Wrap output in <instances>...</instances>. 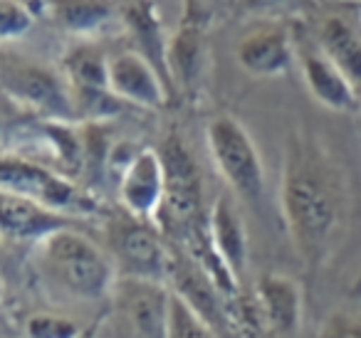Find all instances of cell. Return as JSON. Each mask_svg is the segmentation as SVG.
Segmentation results:
<instances>
[{
    "label": "cell",
    "mask_w": 361,
    "mask_h": 338,
    "mask_svg": "<svg viewBox=\"0 0 361 338\" xmlns=\"http://www.w3.org/2000/svg\"><path fill=\"white\" fill-rule=\"evenodd\" d=\"M85 134V165H82V183L87 188H99L109 161V139L104 124H82Z\"/></svg>",
    "instance_id": "cell-22"
},
{
    "label": "cell",
    "mask_w": 361,
    "mask_h": 338,
    "mask_svg": "<svg viewBox=\"0 0 361 338\" xmlns=\"http://www.w3.org/2000/svg\"><path fill=\"white\" fill-rule=\"evenodd\" d=\"M208 232H211V244L221 259L228 264L233 274L240 279L247 264V234L245 225L238 218L233 200L228 195L218 198L208 215Z\"/></svg>",
    "instance_id": "cell-17"
},
{
    "label": "cell",
    "mask_w": 361,
    "mask_h": 338,
    "mask_svg": "<svg viewBox=\"0 0 361 338\" xmlns=\"http://www.w3.org/2000/svg\"><path fill=\"white\" fill-rule=\"evenodd\" d=\"M121 20H124L129 35L136 42V52L149 62L156 70V75L161 77L166 92H169L171 99H176V89L173 82L169 75V40H164V30H161V18H159V8L154 3H126L119 8Z\"/></svg>",
    "instance_id": "cell-15"
},
{
    "label": "cell",
    "mask_w": 361,
    "mask_h": 338,
    "mask_svg": "<svg viewBox=\"0 0 361 338\" xmlns=\"http://www.w3.org/2000/svg\"><path fill=\"white\" fill-rule=\"evenodd\" d=\"M317 47L339 67L356 89H361V37L344 18L329 15L322 23Z\"/></svg>",
    "instance_id": "cell-19"
},
{
    "label": "cell",
    "mask_w": 361,
    "mask_h": 338,
    "mask_svg": "<svg viewBox=\"0 0 361 338\" xmlns=\"http://www.w3.org/2000/svg\"><path fill=\"white\" fill-rule=\"evenodd\" d=\"M97 333H99V323H90V326H85V331L80 333V338H97Z\"/></svg>",
    "instance_id": "cell-27"
},
{
    "label": "cell",
    "mask_w": 361,
    "mask_h": 338,
    "mask_svg": "<svg viewBox=\"0 0 361 338\" xmlns=\"http://www.w3.org/2000/svg\"><path fill=\"white\" fill-rule=\"evenodd\" d=\"M262 316L275 333H295L302 318V289L285 274H262L255 287Z\"/></svg>",
    "instance_id": "cell-16"
},
{
    "label": "cell",
    "mask_w": 361,
    "mask_h": 338,
    "mask_svg": "<svg viewBox=\"0 0 361 338\" xmlns=\"http://www.w3.org/2000/svg\"><path fill=\"white\" fill-rule=\"evenodd\" d=\"M111 262L119 269V277L146 279V282L164 284L171 277L173 257L164 247L154 227L131 215L119 218L109 225Z\"/></svg>",
    "instance_id": "cell-8"
},
{
    "label": "cell",
    "mask_w": 361,
    "mask_h": 338,
    "mask_svg": "<svg viewBox=\"0 0 361 338\" xmlns=\"http://www.w3.org/2000/svg\"><path fill=\"white\" fill-rule=\"evenodd\" d=\"M0 87L3 94L25 109L32 119L80 124L70 84L50 67L6 57L0 65Z\"/></svg>",
    "instance_id": "cell-4"
},
{
    "label": "cell",
    "mask_w": 361,
    "mask_h": 338,
    "mask_svg": "<svg viewBox=\"0 0 361 338\" xmlns=\"http://www.w3.org/2000/svg\"><path fill=\"white\" fill-rule=\"evenodd\" d=\"M82 331L75 318L57 313H32L25 321V338H80Z\"/></svg>",
    "instance_id": "cell-24"
},
{
    "label": "cell",
    "mask_w": 361,
    "mask_h": 338,
    "mask_svg": "<svg viewBox=\"0 0 361 338\" xmlns=\"http://www.w3.org/2000/svg\"><path fill=\"white\" fill-rule=\"evenodd\" d=\"M35 18L30 15V11L25 8V3H16V0H3L0 3V42L23 40L30 32Z\"/></svg>",
    "instance_id": "cell-25"
},
{
    "label": "cell",
    "mask_w": 361,
    "mask_h": 338,
    "mask_svg": "<svg viewBox=\"0 0 361 338\" xmlns=\"http://www.w3.org/2000/svg\"><path fill=\"white\" fill-rule=\"evenodd\" d=\"M206 141L218 173L233 193L245 203H257L265 193V168L245 126L233 116H216L206 126Z\"/></svg>",
    "instance_id": "cell-6"
},
{
    "label": "cell",
    "mask_w": 361,
    "mask_h": 338,
    "mask_svg": "<svg viewBox=\"0 0 361 338\" xmlns=\"http://www.w3.org/2000/svg\"><path fill=\"white\" fill-rule=\"evenodd\" d=\"M223 311H226L228 328L235 338H275V331L270 328L267 318L262 316L255 296L238 294L235 299H228Z\"/></svg>",
    "instance_id": "cell-21"
},
{
    "label": "cell",
    "mask_w": 361,
    "mask_h": 338,
    "mask_svg": "<svg viewBox=\"0 0 361 338\" xmlns=\"http://www.w3.org/2000/svg\"><path fill=\"white\" fill-rule=\"evenodd\" d=\"M300 65H302V77H305L307 89H310V94L322 106H326L331 111H341V114H349V111L359 109L356 87L341 75L339 67L319 47L302 50Z\"/></svg>",
    "instance_id": "cell-14"
},
{
    "label": "cell",
    "mask_w": 361,
    "mask_h": 338,
    "mask_svg": "<svg viewBox=\"0 0 361 338\" xmlns=\"http://www.w3.org/2000/svg\"><path fill=\"white\" fill-rule=\"evenodd\" d=\"M238 65L252 77H282L295 62L290 32L282 25H260L238 42Z\"/></svg>",
    "instance_id": "cell-13"
},
{
    "label": "cell",
    "mask_w": 361,
    "mask_h": 338,
    "mask_svg": "<svg viewBox=\"0 0 361 338\" xmlns=\"http://www.w3.org/2000/svg\"><path fill=\"white\" fill-rule=\"evenodd\" d=\"M0 190L23 195L65 215H90L97 210V200L90 190L80 188L77 180L11 151H6L0 161Z\"/></svg>",
    "instance_id": "cell-5"
},
{
    "label": "cell",
    "mask_w": 361,
    "mask_h": 338,
    "mask_svg": "<svg viewBox=\"0 0 361 338\" xmlns=\"http://www.w3.org/2000/svg\"><path fill=\"white\" fill-rule=\"evenodd\" d=\"M173 292L166 284L116 277L111 292V333L114 338H169Z\"/></svg>",
    "instance_id": "cell-7"
},
{
    "label": "cell",
    "mask_w": 361,
    "mask_h": 338,
    "mask_svg": "<svg viewBox=\"0 0 361 338\" xmlns=\"http://www.w3.org/2000/svg\"><path fill=\"white\" fill-rule=\"evenodd\" d=\"M169 338H216L213 328L191 303L173 292L169 316Z\"/></svg>",
    "instance_id": "cell-23"
},
{
    "label": "cell",
    "mask_w": 361,
    "mask_h": 338,
    "mask_svg": "<svg viewBox=\"0 0 361 338\" xmlns=\"http://www.w3.org/2000/svg\"><path fill=\"white\" fill-rule=\"evenodd\" d=\"M62 72L72 94H97L109 89V57L92 42H77L62 55Z\"/></svg>",
    "instance_id": "cell-18"
},
{
    "label": "cell",
    "mask_w": 361,
    "mask_h": 338,
    "mask_svg": "<svg viewBox=\"0 0 361 338\" xmlns=\"http://www.w3.org/2000/svg\"><path fill=\"white\" fill-rule=\"evenodd\" d=\"M164 161L154 149H141L126 163L119 178V200L126 215L136 220L156 218L164 203Z\"/></svg>",
    "instance_id": "cell-10"
},
{
    "label": "cell",
    "mask_w": 361,
    "mask_h": 338,
    "mask_svg": "<svg viewBox=\"0 0 361 338\" xmlns=\"http://www.w3.org/2000/svg\"><path fill=\"white\" fill-rule=\"evenodd\" d=\"M356 287H359V289H361V274H359V282H356Z\"/></svg>",
    "instance_id": "cell-28"
},
{
    "label": "cell",
    "mask_w": 361,
    "mask_h": 338,
    "mask_svg": "<svg viewBox=\"0 0 361 338\" xmlns=\"http://www.w3.org/2000/svg\"><path fill=\"white\" fill-rule=\"evenodd\" d=\"M322 338H361V321L346 313H334L322 331Z\"/></svg>",
    "instance_id": "cell-26"
},
{
    "label": "cell",
    "mask_w": 361,
    "mask_h": 338,
    "mask_svg": "<svg viewBox=\"0 0 361 338\" xmlns=\"http://www.w3.org/2000/svg\"><path fill=\"white\" fill-rule=\"evenodd\" d=\"M0 230L3 237L16 242H45L52 234L75 230V220L65 213L45 208L23 195L0 190Z\"/></svg>",
    "instance_id": "cell-11"
},
{
    "label": "cell",
    "mask_w": 361,
    "mask_h": 338,
    "mask_svg": "<svg viewBox=\"0 0 361 338\" xmlns=\"http://www.w3.org/2000/svg\"><path fill=\"white\" fill-rule=\"evenodd\" d=\"M35 259L47 282L77 301H99L111 296L119 277L109 254L77 230H65L40 242Z\"/></svg>",
    "instance_id": "cell-2"
},
{
    "label": "cell",
    "mask_w": 361,
    "mask_h": 338,
    "mask_svg": "<svg viewBox=\"0 0 361 338\" xmlns=\"http://www.w3.org/2000/svg\"><path fill=\"white\" fill-rule=\"evenodd\" d=\"M206 30H208V6L186 3L183 18L173 35L169 37V75L176 94L196 99L206 75Z\"/></svg>",
    "instance_id": "cell-9"
},
{
    "label": "cell",
    "mask_w": 361,
    "mask_h": 338,
    "mask_svg": "<svg viewBox=\"0 0 361 338\" xmlns=\"http://www.w3.org/2000/svg\"><path fill=\"white\" fill-rule=\"evenodd\" d=\"M280 203L295 249L307 262H319L339 230L344 193L326 156L297 134L287 141Z\"/></svg>",
    "instance_id": "cell-1"
},
{
    "label": "cell",
    "mask_w": 361,
    "mask_h": 338,
    "mask_svg": "<svg viewBox=\"0 0 361 338\" xmlns=\"http://www.w3.org/2000/svg\"><path fill=\"white\" fill-rule=\"evenodd\" d=\"M159 154L164 161L166 188L156 220L166 234L186 244L208 225V218H203L201 170L178 134L166 136Z\"/></svg>",
    "instance_id": "cell-3"
},
{
    "label": "cell",
    "mask_w": 361,
    "mask_h": 338,
    "mask_svg": "<svg viewBox=\"0 0 361 338\" xmlns=\"http://www.w3.org/2000/svg\"><path fill=\"white\" fill-rule=\"evenodd\" d=\"M119 8L114 3H52V13L50 15L55 18V23L62 27V30L72 32V35H94L97 30L106 25V23L114 18V13Z\"/></svg>",
    "instance_id": "cell-20"
},
{
    "label": "cell",
    "mask_w": 361,
    "mask_h": 338,
    "mask_svg": "<svg viewBox=\"0 0 361 338\" xmlns=\"http://www.w3.org/2000/svg\"><path fill=\"white\" fill-rule=\"evenodd\" d=\"M109 89L119 101H129L151 111L164 109L171 101L161 77L139 52L109 57Z\"/></svg>",
    "instance_id": "cell-12"
}]
</instances>
